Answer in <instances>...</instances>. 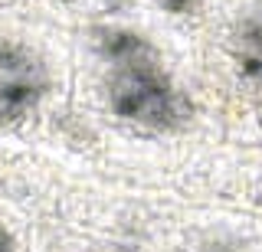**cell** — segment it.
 I'll return each instance as SVG.
<instances>
[{
  "label": "cell",
  "mask_w": 262,
  "mask_h": 252,
  "mask_svg": "<svg viewBox=\"0 0 262 252\" xmlns=\"http://www.w3.org/2000/svg\"><path fill=\"white\" fill-rule=\"evenodd\" d=\"M158 7L170 17H187V13H193L200 7V0H158Z\"/></svg>",
  "instance_id": "obj_5"
},
{
  "label": "cell",
  "mask_w": 262,
  "mask_h": 252,
  "mask_svg": "<svg viewBox=\"0 0 262 252\" xmlns=\"http://www.w3.org/2000/svg\"><path fill=\"white\" fill-rule=\"evenodd\" d=\"M95 46L102 56H108L112 62H118V66H128V62H147L154 59L151 53V43H147L144 36L131 33V30H98L95 33Z\"/></svg>",
  "instance_id": "obj_3"
},
{
  "label": "cell",
  "mask_w": 262,
  "mask_h": 252,
  "mask_svg": "<svg viewBox=\"0 0 262 252\" xmlns=\"http://www.w3.org/2000/svg\"><path fill=\"white\" fill-rule=\"evenodd\" d=\"M46 92V76L23 43H0V125L23 121Z\"/></svg>",
  "instance_id": "obj_2"
},
{
  "label": "cell",
  "mask_w": 262,
  "mask_h": 252,
  "mask_svg": "<svg viewBox=\"0 0 262 252\" xmlns=\"http://www.w3.org/2000/svg\"><path fill=\"white\" fill-rule=\"evenodd\" d=\"M105 7H125V4H131V0H102Z\"/></svg>",
  "instance_id": "obj_7"
},
{
  "label": "cell",
  "mask_w": 262,
  "mask_h": 252,
  "mask_svg": "<svg viewBox=\"0 0 262 252\" xmlns=\"http://www.w3.org/2000/svg\"><path fill=\"white\" fill-rule=\"evenodd\" d=\"M0 4H7V0H0Z\"/></svg>",
  "instance_id": "obj_8"
},
{
  "label": "cell",
  "mask_w": 262,
  "mask_h": 252,
  "mask_svg": "<svg viewBox=\"0 0 262 252\" xmlns=\"http://www.w3.org/2000/svg\"><path fill=\"white\" fill-rule=\"evenodd\" d=\"M239 69L246 79L262 82V20L249 23L243 33V53H239Z\"/></svg>",
  "instance_id": "obj_4"
},
{
  "label": "cell",
  "mask_w": 262,
  "mask_h": 252,
  "mask_svg": "<svg viewBox=\"0 0 262 252\" xmlns=\"http://www.w3.org/2000/svg\"><path fill=\"white\" fill-rule=\"evenodd\" d=\"M112 111L125 121H138V125L151 128H174L187 118V105L167 82V76L147 62H128L118 66L108 88Z\"/></svg>",
  "instance_id": "obj_1"
},
{
  "label": "cell",
  "mask_w": 262,
  "mask_h": 252,
  "mask_svg": "<svg viewBox=\"0 0 262 252\" xmlns=\"http://www.w3.org/2000/svg\"><path fill=\"white\" fill-rule=\"evenodd\" d=\"M0 252H13V236L0 226Z\"/></svg>",
  "instance_id": "obj_6"
}]
</instances>
